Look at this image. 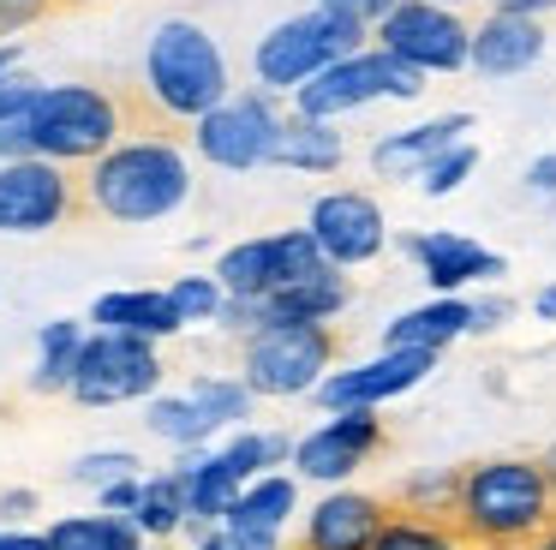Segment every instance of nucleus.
I'll use <instances>...</instances> for the list:
<instances>
[{
	"label": "nucleus",
	"instance_id": "44",
	"mask_svg": "<svg viewBox=\"0 0 556 550\" xmlns=\"http://www.w3.org/2000/svg\"><path fill=\"white\" fill-rule=\"evenodd\" d=\"M527 191L556 198V150H544V155H532V162H527Z\"/></svg>",
	"mask_w": 556,
	"mask_h": 550
},
{
	"label": "nucleus",
	"instance_id": "19",
	"mask_svg": "<svg viewBox=\"0 0 556 550\" xmlns=\"http://www.w3.org/2000/svg\"><path fill=\"white\" fill-rule=\"evenodd\" d=\"M467 132H472V114H460V108L455 114H431V120H419V126L383 132V138L371 143V167L383 179H419L443 150L467 143Z\"/></svg>",
	"mask_w": 556,
	"mask_h": 550
},
{
	"label": "nucleus",
	"instance_id": "45",
	"mask_svg": "<svg viewBox=\"0 0 556 550\" xmlns=\"http://www.w3.org/2000/svg\"><path fill=\"white\" fill-rule=\"evenodd\" d=\"M317 7H336V12H353V18L377 24V18H389V12L401 7V0H317Z\"/></svg>",
	"mask_w": 556,
	"mask_h": 550
},
{
	"label": "nucleus",
	"instance_id": "24",
	"mask_svg": "<svg viewBox=\"0 0 556 550\" xmlns=\"http://www.w3.org/2000/svg\"><path fill=\"white\" fill-rule=\"evenodd\" d=\"M300 514V478L293 473H257L252 485L240 490V502L228 509L222 526H240V533H276Z\"/></svg>",
	"mask_w": 556,
	"mask_h": 550
},
{
	"label": "nucleus",
	"instance_id": "5",
	"mask_svg": "<svg viewBox=\"0 0 556 550\" xmlns=\"http://www.w3.org/2000/svg\"><path fill=\"white\" fill-rule=\"evenodd\" d=\"M25 120L37 132V155L61 167H90L132 132V108L109 84H42Z\"/></svg>",
	"mask_w": 556,
	"mask_h": 550
},
{
	"label": "nucleus",
	"instance_id": "12",
	"mask_svg": "<svg viewBox=\"0 0 556 550\" xmlns=\"http://www.w3.org/2000/svg\"><path fill=\"white\" fill-rule=\"evenodd\" d=\"M431 371H437V353H419V347H383L377 359L329 371V377L317 383V407H324V413H383L389 401H401V395L419 389Z\"/></svg>",
	"mask_w": 556,
	"mask_h": 550
},
{
	"label": "nucleus",
	"instance_id": "31",
	"mask_svg": "<svg viewBox=\"0 0 556 550\" xmlns=\"http://www.w3.org/2000/svg\"><path fill=\"white\" fill-rule=\"evenodd\" d=\"M455 497H460V466H419V473L401 478L395 509H413V514H443V521H455Z\"/></svg>",
	"mask_w": 556,
	"mask_h": 550
},
{
	"label": "nucleus",
	"instance_id": "36",
	"mask_svg": "<svg viewBox=\"0 0 556 550\" xmlns=\"http://www.w3.org/2000/svg\"><path fill=\"white\" fill-rule=\"evenodd\" d=\"M192 550H281L276 533H240V526H210Z\"/></svg>",
	"mask_w": 556,
	"mask_h": 550
},
{
	"label": "nucleus",
	"instance_id": "20",
	"mask_svg": "<svg viewBox=\"0 0 556 550\" xmlns=\"http://www.w3.org/2000/svg\"><path fill=\"white\" fill-rule=\"evenodd\" d=\"M90 323L114 329V335H138V341H168V335L186 329L168 287H121V293H102L90 305Z\"/></svg>",
	"mask_w": 556,
	"mask_h": 550
},
{
	"label": "nucleus",
	"instance_id": "28",
	"mask_svg": "<svg viewBox=\"0 0 556 550\" xmlns=\"http://www.w3.org/2000/svg\"><path fill=\"white\" fill-rule=\"evenodd\" d=\"M186 485H192V521H198V526H222V521H228V509L240 502V490L252 485V478H245L222 449H210V461L198 466Z\"/></svg>",
	"mask_w": 556,
	"mask_h": 550
},
{
	"label": "nucleus",
	"instance_id": "23",
	"mask_svg": "<svg viewBox=\"0 0 556 550\" xmlns=\"http://www.w3.org/2000/svg\"><path fill=\"white\" fill-rule=\"evenodd\" d=\"M276 162L293 174H336L348 162V138L336 132V120H312V114H288L281 120V143Z\"/></svg>",
	"mask_w": 556,
	"mask_h": 550
},
{
	"label": "nucleus",
	"instance_id": "46",
	"mask_svg": "<svg viewBox=\"0 0 556 550\" xmlns=\"http://www.w3.org/2000/svg\"><path fill=\"white\" fill-rule=\"evenodd\" d=\"M0 550H49V533H30V526H0Z\"/></svg>",
	"mask_w": 556,
	"mask_h": 550
},
{
	"label": "nucleus",
	"instance_id": "52",
	"mask_svg": "<svg viewBox=\"0 0 556 550\" xmlns=\"http://www.w3.org/2000/svg\"><path fill=\"white\" fill-rule=\"evenodd\" d=\"M437 7H455V12H467V7H479V0H437Z\"/></svg>",
	"mask_w": 556,
	"mask_h": 550
},
{
	"label": "nucleus",
	"instance_id": "37",
	"mask_svg": "<svg viewBox=\"0 0 556 550\" xmlns=\"http://www.w3.org/2000/svg\"><path fill=\"white\" fill-rule=\"evenodd\" d=\"M216 323H222L228 335H252V329H264V323H269V311H264V299L228 293V299H222V311H216Z\"/></svg>",
	"mask_w": 556,
	"mask_h": 550
},
{
	"label": "nucleus",
	"instance_id": "10",
	"mask_svg": "<svg viewBox=\"0 0 556 550\" xmlns=\"http://www.w3.org/2000/svg\"><path fill=\"white\" fill-rule=\"evenodd\" d=\"M168 365H162L156 341H138V335H114L97 329L85 335V353H78L73 371V401L78 407H126V401H150L162 389Z\"/></svg>",
	"mask_w": 556,
	"mask_h": 550
},
{
	"label": "nucleus",
	"instance_id": "53",
	"mask_svg": "<svg viewBox=\"0 0 556 550\" xmlns=\"http://www.w3.org/2000/svg\"><path fill=\"white\" fill-rule=\"evenodd\" d=\"M138 550H168V545H156V538H144V545H138Z\"/></svg>",
	"mask_w": 556,
	"mask_h": 550
},
{
	"label": "nucleus",
	"instance_id": "14",
	"mask_svg": "<svg viewBox=\"0 0 556 550\" xmlns=\"http://www.w3.org/2000/svg\"><path fill=\"white\" fill-rule=\"evenodd\" d=\"M324 270V251L305 227H281V234H257V239H240L216 258V282L240 299H269L281 293L288 282Z\"/></svg>",
	"mask_w": 556,
	"mask_h": 550
},
{
	"label": "nucleus",
	"instance_id": "26",
	"mask_svg": "<svg viewBox=\"0 0 556 550\" xmlns=\"http://www.w3.org/2000/svg\"><path fill=\"white\" fill-rule=\"evenodd\" d=\"M132 526L144 538H174V533H186L192 526V485H186L180 473H150L144 478V497H138V509H132Z\"/></svg>",
	"mask_w": 556,
	"mask_h": 550
},
{
	"label": "nucleus",
	"instance_id": "29",
	"mask_svg": "<svg viewBox=\"0 0 556 550\" xmlns=\"http://www.w3.org/2000/svg\"><path fill=\"white\" fill-rule=\"evenodd\" d=\"M371 550H472V545L460 538L455 521H443V514L389 509V521H383V533H377Z\"/></svg>",
	"mask_w": 556,
	"mask_h": 550
},
{
	"label": "nucleus",
	"instance_id": "9",
	"mask_svg": "<svg viewBox=\"0 0 556 550\" xmlns=\"http://www.w3.org/2000/svg\"><path fill=\"white\" fill-rule=\"evenodd\" d=\"M281 108L269 90H233L222 108H210L204 120L192 126V150L204 155L210 167L222 174H252V167L276 162L281 143Z\"/></svg>",
	"mask_w": 556,
	"mask_h": 550
},
{
	"label": "nucleus",
	"instance_id": "2",
	"mask_svg": "<svg viewBox=\"0 0 556 550\" xmlns=\"http://www.w3.org/2000/svg\"><path fill=\"white\" fill-rule=\"evenodd\" d=\"M551 521H556V497L539 461L496 454V461L460 466L455 526L472 550H532Z\"/></svg>",
	"mask_w": 556,
	"mask_h": 550
},
{
	"label": "nucleus",
	"instance_id": "49",
	"mask_svg": "<svg viewBox=\"0 0 556 550\" xmlns=\"http://www.w3.org/2000/svg\"><path fill=\"white\" fill-rule=\"evenodd\" d=\"M18 60H25V48H18V42H0V72H18Z\"/></svg>",
	"mask_w": 556,
	"mask_h": 550
},
{
	"label": "nucleus",
	"instance_id": "35",
	"mask_svg": "<svg viewBox=\"0 0 556 550\" xmlns=\"http://www.w3.org/2000/svg\"><path fill=\"white\" fill-rule=\"evenodd\" d=\"M138 473V454L132 449H97V454H78L73 461V485H85V490H109V485H121V478H132Z\"/></svg>",
	"mask_w": 556,
	"mask_h": 550
},
{
	"label": "nucleus",
	"instance_id": "48",
	"mask_svg": "<svg viewBox=\"0 0 556 550\" xmlns=\"http://www.w3.org/2000/svg\"><path fill=\"white\" fill-rule=\"evenodd\" d=\"M532 317H539V323H556V282H544L539 293H532Z\"/></svg>",
	"mask_w": 556,
	"mask_h": 550
},
{
	"label": "nucleus",
	"instance_id": "21",
	"mask_svg": "<svg viewBox=\"0 0 556 550\" xmlns=\"http://www.w3.org/2000/svg\"><path fill=\"white\" fill-rule=\"evenodd\" d=\"M460 335H472V299L467 293H431L425 305L401 311L395 323L383 329V347H419V353H437L455 347Z\"/></svg>",
	"mask_w": 556,
	"mask_h": 550
},
{
	"label": "nucleus",
	"instance_id": "3",
	"mask_svg": "<svg viewBox=\"0 0 556 550\" xmlns=\"http://www.w3.org/2000/svg\"><path fill=\"white\" fill-rule=\"evenodd\" d=\"M138 96L150 108V126H198L233 96L228 54L198 18H162L144 42Z\"/></svg>",
	"mask_w": 556,
	"mask_h": 550
},
{
	"label": "nucleus",
	"instance_id": "30",
	"mask_svg": "<svg viewBox=\"0 0 556 550\" xmlns=\"http://www.w3.org/2000/svg\"><path fill=\"white\" fill-rule=\"evenodd\" d=\"M144 425H150V437L174 442V449H198V442L210 437V418L198 413L192 395H150V401H144Z\"/></svg>",
	"mask_w": 556,
	"mask_h": 550
},
{
	"label": "nucleus",
	"instance_id": "4",
	"mask_svg": "<svg viewBox=\"0 0 556 550\" xmlns=\"http://www.w3.org/2000/svg\"><path fill=\"white\" fill-rule=\"evenodd\" d=\"M371 48V24L353 18V12H336V7H312V12H293V18L269 24L252 48V78L257 90L269 96H293L317 78L324 66Z\"/></svg>",
	"mask_w": 556,
	"mask_h": 550
},
{
	"label": "nucleus",
	"instance_id": "13",
	"mask_svg": "<svg viewBox=\"0 0 556 550\" xmlns=\"http://www.w3.org/2000/svg\"><path fill=\"white\" fill-rule=\"evenodd\" d=\"M305 234L317 239L324 263H336V270H365V263H377L389 246L383 203H377L371 191H353V186L317 191L312 210H305Z\"/></svg>",
	"mask_w": 556,
	"mask_h": 550
},
{
	"label": "nucleus",
	"instance_id": "32",
	"mask_svg": "<svg viewBox=\"0 0 556 550\" xmlns=\"http://www.w3.org/2000/svg\"><path fill=\"white\" fill-rule=\"evenodd\" d=\"M186 395H192V401H198V413L210 418V430L240 425V418L252 413V401H257V395L245 389V377H198Z\"/></svg>",
	"mask_w": 556,
	"mask_h": 550
},
{
	"label": "nucleus",
	"instance_id": "33",
	"mask_svg": "<svg viewBox=\"0 0 556 550\" xmlns=\"http://www.w3.org/2000/svg\"><path fill=\"white\" fill-rule=\"evenodd\" d=\"M472 174H479V150H472V138H467V143H455V150L437 155V162L413 179V186H419L425 198H448V191H460Z\"/></svg>",
	"mask_w": 556,
	"mask_h": 550
},
{
	"label": "nucleus",
	"instance_id": "16",
	"mask_svg": "<svg viewBox=\"0 0 556 550\" xmlns=\"http://www.w3.org/2000/svg\"><path fill=\"white\" fill-rule=\"evenodd\" d=\"M389 509H395V502L371 497V490L329 485L324 497L305 509L293 550H371L377 533H383V521H389Z\"/></svg>",
	"mask_w": 556,
	"mask_h": 550
},
{
	"label": "nucleus",
	"instance_id": "18",
	"mask_svg": "<svg viewBox=\"0 0 556 550\" xmlns=\"http://www.w3.org/2000/svg\"><path fill=\"white\" fill-rule=\"evenodd\" d=\"M544 60V18L491 7L472 24V72L479 78H520Z\"/></svg>",
	"mask_w": 556,
	"mask_h": 550
},
{
	"label": "nucleus",
	"instance_id": "8",
	"mask_svg": "<svg viewBox=\"0 0 556 550\" xmlns=\"http://www.w3.org/2000/svg\"><path fill=\"white\" fill-rule=\"evenodd\" d=\"M371 42L425 78L472 72V18L455 7H437V0H401L389 18L371 24Z\"/></svg>",
	"mask_w": 556,
	"mask_h": 550
},
{
	"label": "nucleus",
	"instance_id": "7",
	"mask_svg": "<svg viewBox=\"0 0 556 550\" xmlns=\"http://www.w3.org/2000/svg\"><path fill=\"white\" fill-rule=\"evenodd\" d=\"M425 72H413L407 60L383 54V48H359V54L336 60V66H324L305 90H293V114H312V120H348L359 114V108L371 102H419L425 96Z\"/></svg>",
	"mask_w": 556,
	"mask_h": 550
},
{
	"label": "nucleus",
	"instance_id": "6",
	"mask_svg": "<svg viewBox=\"0 0 556 550\" xmlns=\"http://www.w3.org/2000/svg\"><path fill=\"white\" fill-rule=\"evenodd\" d=\"M336 371V323H264L240 347V377L257 401H300Z\"/></svg>",
	"mask_w": 556,
	"mask_h": 550
},
{
	"label": "nucleus",
	"instance_id": "42",
	"mask_svg": "<svg viewBox=\"0 0 556 550\" xmlns=\"http://www.w3.org/2000/svg\"><path fill=\"white\" fill-rule=\"evenodd\" d=\"M508 317H515V299H503V293H484V299H472V335H491V329H503Z\"/></svg>",
	"mask_w": 556,
	"mask_h": 550
},
{
	"label": "nucleus",
	"instance_id": "50",
	"mask_svg": "<svg viewBox=\"0 0 556 550\" xmlns=\"http://www.w3.org/2000/svg\"><path fill=\"white\" fill-rule=\"evenodd\" d=\"M539 466H544V478H551V497H556V442L539 454Z\"/></svg>",
	"mask_w": 556,
	"mask_h": 550
},
{
	"label": "nucleus",
	"instance_id": "54",
	"mask_svg": "<svg viewBox=\"0 0 556 550\" xmlns=\"http://www.w3.org/2000/svg\"><path fill=\"white\" fill-rule=\"evenodd\" d=\"M61 7H78V0H61Z\"/></svg>",
	"mask_w": 556,
	"mask_h": 550
},
{
	"label": "nucleus",
	"instance_id": "22",
	"mask_svg": "<svg viewBox=\"0 0 556 550\" xmlns=\"http://www.w3.org/2000/svg\"><path fill=\"white\" fill-rule=\"evenodd\" d=\"M348 305H353V282L336 263H324V270L300 275V282H288L281 293L264 299L269 323H336Z\"/></svg>",
	"mask_w": 556,
	"mask_h": 550
},
{
	"label": "nucleus",
	"instance_id": "34",
	"mask_svg": "<svg viewBox=\"0 0 556 550\" xmlns=\"http://www.w3.org/2000/svg\"><path fill=\"white\" fill-rule=\"evenodd\" d=\"M168 299H174V311H180V323H216L228 287H222L216 275H180V282L168 287Z\"/></svg>",
	"mask_w": 556,
	"mask_h": 550
},
{
	"label": "nucleus",
	"instance_id": "1",
	"mask_svg": "<svg viewBox=\"0 0 556 550\" xmlns=\"http://www.w3.org/2000/svg\"><path fill=\"white\" fill-rule=\"evenodd\" d=\"M85 210L109 215V222L144 227L174 215L192 198V155L168 138V132H126L109 155L85 167Z\"/></svg>",
	"mask_w": 556,
	"mask_h": 550
},
{
	"label": "nucleus",
	"instance_id": "38",
	"mask_svg": "<svg viewBox=\"0 0 556 550\" xmlns=\"http://www.w3.org/2000/svg\"><path fill=\"white\" fill-rule=\"evenodd\" d=\"M42 84H30L25 72H0V120H18L30 114V102H37Z\"/></svg>",
	"mask_w": 556,
	"mask_h": 550
},
{
	"label": "nucleus",
	"instance_id": "25",
	"mask_svg": "<svg viewBox=\"0 0 556 550\" xmlns=\"http://www.w3.org/2000/svg\"><path fill=\"white\" fill-rule=\"evenodd\" d=\"M78 353H85V323H73V317L42 323V335H37V371L25 377L30 395H73Z\"/></svg>",
	"mask_w": 556,
	"mask_h": 550
},
{
	"label": "nucleus",
	"instance_id": "40",
	"mask_svg": "<svg viewBox=\"0 0 556 550\" xmlns=\"http://www.w3.org/2000/svg\"><path fill=\"white\" fill-rule=\"evenodd\" d=\"M25 155H37V132H30V120H0V162H25Z\"/></svg>",
	"mask_w": 556,
	"mask_h": 550
},
{
	"label": "nucleus",
	"instance_id": "15",
	"mask_svg": "<svg viewBox=\"0 0 556 550\" xmlns=\"http://www.w3.org/2000/svg\"><path fill=\"white\" fill-rule=\"evenodd\" d=\"M389 442L383 418L377 413H329L324 425H312L293 442V473L312 478V485H348L365 461Z\"/></svg>",
	"mask_w": 556,
	"mask_h": 550
},
{
	"label": "nucleus",
	"instance_id": "39",
	"mask_svg": "<svg viewBox=\"0 0 556 550\" xmlns=\"http://www.w3.org/2000/svg\"><path fill=\"white\" fill-rule=\"evenodd\" d=\"M54 7H61V0H0V36L30 30V24H37V18H49Z\"/></svg>",
	"mask_w": 556,
	"mask_h": 550
},
{
	"label": "nucleus",
	"instance_id": "51",
	"mask_svg": "<svg viewBox=\"0 0 556 550\" xmlns=\"http://www.w3.org/2000/svg\"><path fill=\"white\" fill-rule=\"evenodd\" d=\"M532 550H556V521H551V526H544V533H539V545H532Z\"/></svg>",
	"mask_w": 556,
	"mask_h": 550
},
{
	"label": "nucleus",
	"instance_id": "27",
	"mask_svg": "<svg viewBox=\"0 0 556 550\" xmlns=\"http://www.w3.org/2000/svg\"><path fill=\"white\" fill-rule=\"evenodd\" d=\"M144 533L132 526V514H61L49 521V550H138Z\"/></svg>",
	"mask_w": 556,
	"mask_h": 550
},
{
	"label": "nucleus",
	"instance_id": "43",
	"mask_svg": "<svg viewBox=\"0 0 556 550\" xmlns=\"http://www.w3.org/2000/svg\"><path fill=\"white\" fill-rule=\"evenodd\" d=\"M25 514H37V490H30V485L0 490V521H7V526H18Z\"/></svg>",
	"mask_w": 556,
	"mask_h": 550
},
{
	"label": "nucleus",
	"instance_id": "41",
	"mask_svg": "<svg viewBox=\"0 0 556 550\" xmlns=\"http://www.w3.org/2000/svg\"><path fill=\"white\" fill-rule=\"evenodd\" d=\"M138 497H144V473H132V478H121V485L97 490V509H102V514H132Z\"/></svg>",
	"mask_w": 556,
	"mask_h": 550
},
{
	"label": "nucleus",
	"instance_id": "11",
	"mask_svg": "<svg viewBox=\"0 0 556 550\" xmlns=\"http://www.w3.org/2000/svg\"><path fill=\"white\" fill-rule=\"evenodd\" d=\"M85 210V186L49 155L0 162V234H49Z\"/></svg>",
	"mask_w": 556,
	"mask_h": 550
},
{
	"label": "nucleus",
	"instance_id": "17",
	"mask_svg": "<svg viewBox=\"0 0 556 550\" xmlns=\"http://www.w3.org/2000/svg\"><path fill=\"white\" fill-rule=\"evenodd\" d=\"M401 251L419 263V275L431 282V293H467V287H484V282H503L508 275L503 251L479 246V239H467V234H448V227L407 234Z\"/></svg>",
	"mask_w": 556,
	"mask_h": 550
},
{
	"label": "nucleus",
	"instance_id": "47",
	"mask_svg": "<svg viewBox=\"0 0 556 550\" xmlns=\"http://www.w3.org/2000/svg\"><path fill=\"white\" fill-rule=\"evenodd\" d=\"M491 7H503V12H527V18H551L556 0H491Z\"/></svg>",
	"mask_w": 556,
	"mask_h": 550
}]
</instances>
